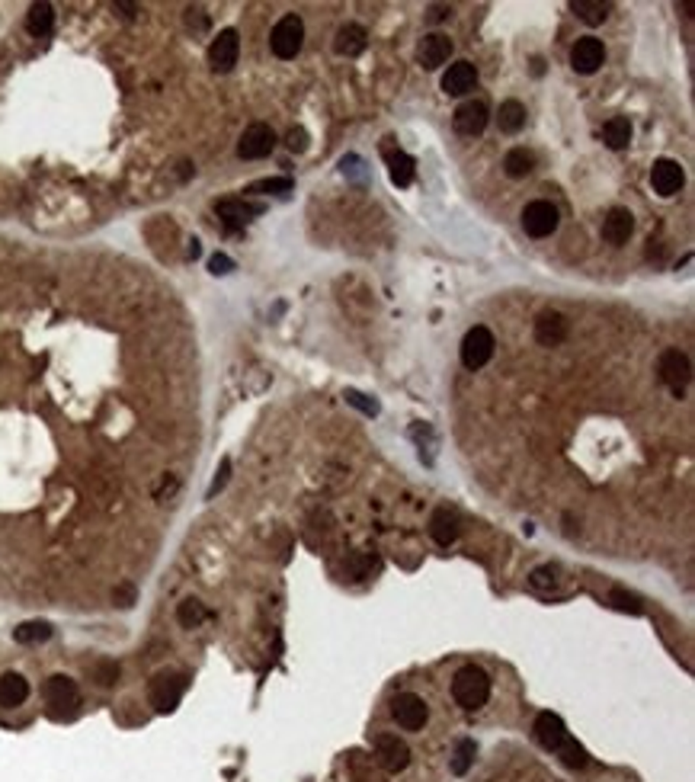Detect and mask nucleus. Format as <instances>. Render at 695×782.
<instances>
[{
	"label": "nucleus",
	"mask_w": 695,
	"mask_h": 782,
	"mask_svg": "<svg viewBox=\"0 0 695 782\" xmlns=\"http://www.w3.org/2000/svg\"><path fill=\"white\" fill-rule=\"evenodd\" d=\"M536 738H538V744H542L544 750L558 754V757H561L568 766H574V770H580V766L590 763L587 750H583L577 740L570 738L564 718L554 716V712H542V716L536 718Z\"/></svg>",
	"instance_id": "f257e3e1"
},
{
	"label": "nucleus",
	"mask_w": 695,
	"mask_h": 782,
	"mask_svg": "<svg viewBox=\"0 0 695 782\" xmlns=\"http://www.w3.org/2000/svg\"><path fill=\"white\" fill-rule=\"evenodd\" d=\"M452 699L465 712H478L490 699V677L481 667H461L452 680Z\"/></svg>",
	"instance_id": "f03ea898"
},
{
	"label": "nucleus",
	"mask_w": 695,
	"mask_h": 782,
	"mask_svg": "<svg viewBox=\"0 0 695 782\" xmlns=\"http://www.w3.org/2000/svg\"><path fill=\"white\" fill-rule=\"evenodd\" d=\"M305 45V23L298 13H289L282 17L276 26H273V33H269V49L273 55L282 61H292Z\"/></svg>",
	"instance_id": "7ed1b4c3"
},
{
	"label": "nucleus",
	"mask_w": 695,
	"mask_h": 782,
	"mask_svg": "<svg viewBox=\"0 0 695 782\" xmlns=\"http://www.w3.org/2000/svg\"><path fill=\"white\" fill-rule=\"evenodd\" d=\"M494 346H497V340H494V334H490V330L487 328H471L468 334H465V340H461V366H465V369H484L487 362L494 360Z\"/></svg>",
	"instance_id": "20e7f679"
},
{
	"label": "nucleus",
	"mask_w": 695,
	"mask_h": 782,
	"mask_svg": "<svg viewBox=\"0 0 695 782\" xmlns=\"http://www.w3.org/2000/svg\"><path fill=\"white\" fill-rule=\"evenodd\" d=\"M558 221H561V215H558V209H554L548 199L529 202L526 209H522V231H526L529 237L554 235V231H558Z\"/></svg>",
	"instance_id": "39448f33"
},
{
	"label": "nucleus",
	"mask_w": 695,
	"mask_h": 782,
	"mask_svg": "<svg viewBox=\"0 0 695 782\" xmlns=\"http://www.w3.org/2000/svg\"><path fill=\"white\" fill-rule=\"evenodd\" d=\"M45 702H49V708L55 716H71L77 708V702H81V690H77V683L71 680V677L58 673V677H49V680H45Z\"/></svg>",
	"instance_id": "423d86ee"
},
{
	"label": "nucleus",
	"mask_w": 695,
	"mask_h": 782,
	"mask_svg": "<svg viewBox=\"0 0 695 782\" xmlns=\"http://www.w3.org/2000/svg\"><path fill=\"white\" fill-rule=\"evenodd\" d=\"M186 690V677L180 673H158L151 680V706L158 712H174L180 706V699H183Z\"/></svg>",
	"instance_id": "0eeeda50"
},
{
	"label": "nucleus",
	"mask_w": 695,
	"mask_h": 782,
	"mask_svg": "<svg viewBox=\"0 0 695 782\" xmlns=\"http://www.w3.org/2000/svg\"><path fill=\"white\" fill-rule=\"evenodd\" d=\"M276 148V132L266 122H253L251 128H243L241 142H237V154L243 160H260Z\"/></svg>",
	"instance_id": "6e6552de"
},
{
	"label": "nucleus",
	"mask_w": 695,
	"mask_h": 782,
	"mask_svg": "<svg viewBox=\"0 0 695 782\" xmlns=\"http://www.w3.org/2000/svg\"><path fill=\"white\" fill-rule=\"evenodd\" d=\"M237 55H241V35H237V29H221L209 45V65L215 67L218 74H225V71H231V67L237 65Z\"/></svg>",
	"instance_id": "1a4fd4ad"
},
{
	"label": "nucleus",
	"mask_w": 695,
	"mask_h": 782,
	"mask_svg": "<svg viewBox=\"0 0 695 782\" xmlns=\"http://www.w3.org/2000/svg\"><path fill=\"white\" fill-rule=\"evenodd\" d=\"M660 379L667 382V388H670L673 395H683L689 385V379H692V366H689V356L686 353H679V350H667V353L660 356Z\"/></svg>",
	"instance_id": "9d476101"
},
{
	"label": "nucleus",
	"mask_w": 695,
	"mask_h": 782,
	"mask_svg": "<svg viewBox=\"0 0 695 782\" xmlns=\"http://www.w3.org/2000/svg\"><path fill=\"white\" fill-rule=\"evenodd\" d=\"M391 716L394 722L401 724L404 732H420L423 724H427V702L417 696V693H401V696L394 699L391 706Z\"/></svg>",
	"instance_id": "9b49d317"
},
{
	"label": "nucleus",
	"mask_w": 695,
	"mask_h": 782,
	"mask_svg": "<svg viewBox=\"0 0 695 782\" xmlns=\"http://www.w3.org/2000/svg\"><path fill=\"white\" fill-rule=\"evenodd\" d=\"M375 757L388 773H401V770H407V763H411V747H407L398 734H382V738L375 740Z\"/></svg>",
	"instance_id": "f8f14e48"
},
{
	"label": "nucleus",
	"mask_w": 695,
	"mask_h": 782,
	"mask_svg": "<svg viewBox=\"0 0 695 782\" xmlns=\"http://www.w3.org/2000/svg\"><path fill=\"white\" fill-rule=\"evenodd\" d=\"M683 183H686V174H683V167H679L676 160H670V158L653 160V167H651L653 193H657V196H676L679 190H683Z\"/></svg>",
	"instance_id": "ddd939ff"
},
{
	"label": "nucleus",
	"mask_w": 695,
	"mask_h": 782,
	"mask_svg": "<svg viewBox=\"0 0 695 782\" xmlns=\"http://www.w3.org/2000/svg\"><path fill=\"white\" fill-rule=\"evenodd\" d=\"M606 61V45L596 39V35H583V39H577V45H574V51H570V65H574V71H580V74H593V71H599Z\"/></svg>",
	"instance_id": "4468645a"
},
{
	"label": "nucleus",
	"mask_w": 695,
	"mask_h": 782,
	"mask_svg": "<svg viewBox=\"0 0 695 782\" xmlns=\"http://www.w3.org/2000/svg\"><path fill=\"white\" fill-rule=\"evenodd\" d=\"M487 119H490V112H487L484 103L468 100V103H461L459 110H455L452 126H455V132L465 135V138H475V135H481L487 128Z\"/></svg>",
	"instance_id": "2eb2a0df"
},
{
	"label": "nucleus",
	"mask_w": 695,
	"mask_h": 782,
	"mask_svg": "<svg viewBox=\"0 0 695 782\" xmlns=\"http://www.w3.org/2000/svg\"><path fill=\"white\" fill-rule=\"evenodd\" d=\"M218 212V219L225 221L228 231H237V228H243L251 219H257L263 212V202H247V199H221L215 205Z\"/></svg>",
	"instance_id": "dca6fc26"
},
{
	"label": "nucleus",
	"mask_w": 695,
	"mask_h": 782,
	"mask_svg": "<svg viewBox=\"0 0 695 782\" xmlns=\"http://www.w3.org/2000/svg\"><path fill=\"white\" fill-rule=\"evenodd\" d=\"M449 55H452V39L443 33H429L420 39L417 45V61L427 71H436V67H443L445 61H449Z\"/></svg>",
	"instance_id": "f3484780"
},
{
	"label": "nucleus",
	"mask_w": 695,
	"mask_h": 782,
	"mask_svg": "<svg viewBox=\"0 0 695 782\" xmlns=\"http://www.w3.org/2000/svg\"><path fill=\"white\" fill-rule=\"evenodd\" d=\"M568 334H570L568 314H561V312H542V314H538V321H536V340L542 346L564 344V340H568Z\"/></svg>",
	"instance_id": "a211bd4d"
},
{
	"label": "nucleus",
	"mask_w": 695,
	"mask_h": 782,
	"mask_svg": "<svg viewBox=\"0 0 695 782\" xmlns=\"http://www.w3.org/2000/svg\"><path fill=\"white\" fill-rule=\"evenodd\" d=\"M475 84H478V67L471 65V61H455L443 74V90L449 93V97H461V93L475 90Z\"/></svg>",
	"instance_id": "6ab92c4d"
},
{
	"label": "nucleus",
	"mask_w": 695,
	"mask_h": 782,
	"mask_svg": "<svg viewBox=\"0 0 695 782\" xmlns=\"http://www.w3.org/2000/svg\"><path fill=\"white\" fill-rule=\"evenodd\" d=\"M631 231H635V215H631L629 209H622V205H615V209H609V215L603 219V237L609 241V244H625L631 237Z\"/></svg>",
	"instance_id": "aec40b11"
},
{
	"label": "nucleus",
	"mask_w": 695,
	"mask_h": 782,
	"mask_svg": "<svg viewBox=\"0 0 695 782\" xmlns=\"http://www.w3.org/2000/svg\"><path fill=\"white\" fill-rule=\"evenodd\" d=\"M29 699V683L19 677V673H4L0 677V706L4 708H17Z\"/></svg>",
	"instance_id": "412c9836"
},
{
	"label": "nucleus",
	"mask_w": 695,
	"mask_h": 782,
	"mask_svg": "<svg viewBox=\"0 0 695 782\" xmlns=\"http://www.w3.org/2000/svg\"><path fill=\"white\" fill-rule=\"evenodd\" d=\"M429 536L436 538V546H452L459 538V516L452 510H436L433 520H429Z\"/></svg>",
	"instance_id": "4be33fe9"
},
{
	"label": "nucleus",
	"mask_w": 695,
	"mask_h": 782,
	"mask_svg": "<svg viewBox=\"0 0 695 782\" xmlns=\"http://www.w3.org/2000/svg\"><path fill=\"white\" fill-rule=\"evenodd\" d=\"M366 39H369V33L362 29L359 23H346L340 33H336V55H346V58H352V55H359V51H366Z\"/></svg>",
	"instance_id": "5701e85b"
},
{
	"label": "nucleus",
	"mask_w": 695,
	"mask_h": 782,
	"mask_svg": "<svg viewBox=\"0 0 695 782\" xmlns=\"http://www.w3.org/2000/svg\"><path fill=\"white\" fill-rule=\"evenodd\" d=\"M388 170H391V183L394 186H411L413 177H417V164H413L411 154L404 151H388Z\"/></svg>",
	"instance_id": "b1692460"
},
{
	"label": "nucleus",
	"mask_w": 695,
	"mask_h": 782,
	"mask_svg": "<svg viewBox=\"0 0 695 782\" xmlns=\"http://www.w3.org/2000/svg\"><path fill=\"white\" fill-rule=\"evenodd\" d=\"M51 26H55V7L51 4H33L29 13H26V29L42 39V35L51 33Z\"/></svg>",
	"instance_id": "393cba45"
},
{
	"label": "nucleus",
	"mask_w": 695,
	"mask_h": 782,
	"mask_svg": "<svg viewBox=\"0 0 695 782\" xmlns=\"http://www.w3.org/2000/svg\"><path fill=\"white\" fill-rule=\"evenodd\" d=\"M603 142L609 144L612 151H622V148H629L631 144V122L625 116H615L609 119L603 126Z\"/></svg>",
	"instance_id": "a878e982"
},
{
	"label": "nucleus",
	"mask_w": 695,
	"mask_h": 782,
	"mask_svg": "<svg viewBox=\"0 0 695 782\" xmlns=\"http://www.w3.org/2000/svg\"><path fill=\"white\" fill-rule=\"evenodd\" d=\"M532 167H536V154L526 151V148H513V151H506V158H503V170H506V177L513 180L529 177Z\"/></svg>",
	"instance_id": "bb28decb"
},
{
	"label": "nucleus",
	"mask_w": 695,
	"mask_h": 782,
	"mask_svg": "<svg viewBox=\"0 0 695 782\" xmlns=\"http://www.w3.org/2000/svg\"><path fill=\"white\" fill-rule=\"evenodd\" d=\"M497 119H500V132L516 135L526 128V106H522L520 100H506L500 103V116Z\"/></svg>",
	"instance_id": "cd10ccee"
},
{
	"label": "nucleus",
	"mask_w": 695,
	"mask_h": 782,
	"mask_svg": "<svg viewBox=\"0 0 695 782\" xmlns=\"http://www.w3.org/2000/svg\"><path fill=\"white\" fill-rule=\"evenodd\" d=\"M570 10L587 26H603L606 17H609V4H603V0H574Z\"/></svg>",
	"instance_id": "c85d7f7f"
},
{
	"label": "nucleus",
	"mask_w": 695,
	"mask_h": 782,
	"mask_svg": "<svg viewBox=\"0 0 695 782\" xmlns=\"http://www.w3.org/2000/svg\"><path fill=\"white\" fill-rule=\"evenodd\" d=\"M13 639L19 645H42V641L51 639V625L42 623V619H33V623H23L17 631H13Z\"/></svg>",
	"instance_id": "c756f323"
},
{
	"label": "nucleus",
	"mask_w": 695,
	"mask_h": 782,
	"mask_svg": "<svg viewBox=\"0 0 695 782\" xmlns=\"http://www.w3.org/2000/svg\"><path fill=\"white\" fill-rule=\"evenodd\" d=\"M176 619H180L183 629H196V625H202L209 619V609H205L199 600H183L180 609H176Z\"/></svg>",
	"instance_id": "7c9ffc66"
},
{
	"label": "nucleus",
	"mask_w": 695,
	"mask_h": 782,
	"mask_svg": "<svg viewBox=\"0 0 695 782\" xmlns=\"http://www.w3.org/2000/svg\"><path fill=\"white\" fill-rule=\"evenodd\" d=\"M475 754H478L475 740H471V738H461L459 744H455V754H452V773L455 776H465V773H468L471 763H475Z\"/></svg>",
	"instance_id": "2f4dec72"
},
{
	"label": "nucleus",
	"mask_w": 695,
	"mask_h": 782,
	"mask_svg": "<svg viewBox=\"0 0 695 782\" xmlns=\"http://www.w3.org/2000/svg\"><path fill=\"white\" fill-rule=\"evenodd\" d=\"M609 603L615 606V609H622V613H635V616L645 609V606H641V600H637L635 593H625V590H612Z\"/></svg>",
	"instance_id": "473e14b6"
},
{
	"label": "nucleus",
	"mask_w": 695,
	"mask_h": 782,
	"mask_svg": "<svg viewBox=\"0 0 695 782\" xmlns=\"http://www.w3.org/2000/svg\"><path fill=\"white\" fill-rule=\"evenodd\" d=\"M292 180L289 177H273V180H260V183H253L247 193H292Z\"/></svg>",
	"instance_id": "72a5a7b5"
},
{
	"label": "nucleus",
	"mask_w": 695,
	"mask_h": 782,
	"mask_svg": "<svg viewBox=\"0 0 695 782\" xmlns=\"http://www.w3.org/2000/svg\"><path fill=\"white\" fill-rule=\"evenodd\" d=\"M93 677H97L100 686H112V683L119 680V664L116 661H100V664L93 667Z\"/></svg>",
	"instance_id": "f704fd0d"
},
{
	"label": "nucleus",
	"mask_w": 695,
	"mask_h": 782,
	"mask_svg": "<svg viewBox=\"0 0 695 782\" xmlns=\"http://www.w3.org/2000/svg\"><path fill=\"white\" fill-rule=\"evenodd\" d=\"M529 584H532L536 590L554 587V584H558V568H536V571H532V577H529Z\"/></svg>",
	"instance_id": "c9c22d12"
},
{
	"label": "nucleus",
	"mask_w": 695,
	"mask_h": 782,
	"mask_svg": "<svg viewBox=\"0 0 695 782\" xmlns=\"http://www.w3.org/2000/svg\"><path fill=\"white\" fill-rule=\"evenodd\" d=\"M344 398H346V404H352V407H359V411H362V414H369V417H375V414H378V404H375V401H369V398L362 395V391H352V388H350V391H346Z\"/></svg>",
	"instance_id": "e433bc0d"
},
{
	"label": "nucleus",
	"mask_w": 695,
	"mask_h": 782,
	"mask_svg": "<svg viewBox=\"0 0 695 782\" xmlns=\"http://www.w3.org/2000/svg\"><path fill=\"white\" fill-rule=\"evenodd\" d=\"M228 475H231V459H221V465H218V475H215V481H212V488H209V494H205V497H215L218 491L225 488Z\"/></svg>",
	"instance_id": "4c0bfd02"
},
{
	"label": "nucleus",
	"mask_w": 695,
	"mask_h": 782,
	"mask_svg": "<svg viewBox=\"0 0 695 782\" xmlns=\"http://www.w3.org/2000/svg\"><path fill=\"white\" fill-rule=\"evenodd\" d=\"M209 269L215 273V276H225V273H231V269H235V260H231V257H225V253H212Z\"/></svg>",
	"instance_id": "58836bf2"
},
{
	"label": "nucleus",
	"mask_w": 695,
	"mask_h": 782,
	"mask_svg": "<svg viewBox=\"0 0 695 782\" xmlns=\"http://www.w3.org/2000/svg\"><path fill=\"white\" fill-rule=\"evenodd\" d=\"M285 144H289V151H305L308 148V132L305 128H292L285 135Z\"/></svg>",
	"instance_id": "ea45409f"
},
{
	"label": "nucleus",
	"mask_w": 695,
	"mask_h": 782,
	"mask_svg": "<svg viewBox=\"0 0 695 782\" xmlns=\"http://www.w3.org/2000/svg\"><path fill=\"white\" fill-rule=\"evenodd\" d=\"M372 558H366V555H356V558H350V564H344V568H350V574L352 577H366V574H369V568H372Z\"/></svg>",
	"instance_id": "a19ab883"
},
{
	"label": "nucleus",
	"mask_w": 695,
	"mask_h": 782,
	"mask_svg": "<svg viewBox=\"0 0 695 782\" xmlns=\"http://www.w3.org/2000/svg\"><path fill=\"white\" fill-rule=\"evenodd\" d=\"M112 597H116V606L128 609V606L135 603V587H132V584H126V587H119L116 593H112Z\"/></svg>",
	"instance_id": "79ce46f5"
},
{
	"label": "nucleus",
	"mask_w": 695,
	"mask_h": 782,
	"mask_svg": "<svg viewBox=\"0 0 695 782\" xmlns=\"http://www.w3.org/2000/svg\"><path fill=\"white\" fill-rule=\"evenodd\" d=\"M429 19H445V7H433V13H429Z\"/></svg>",
	"instance_id": "37998d69"
},
{
	"label": "nucleus",
	"mask_w": 695,
	"mask_h": 782,
	"mask_svg": "<svg viewBox=\"0 0 695 782\" xmlns=\"http://www.w3.org/2000/svg\"><path fill=\"white\" fill-rule=\"evenodd\" d=\"M189 257H199V241H189Z\"/></svg>",
	"instance_id": "c03bdc74"
}]
</instances>
